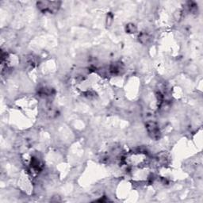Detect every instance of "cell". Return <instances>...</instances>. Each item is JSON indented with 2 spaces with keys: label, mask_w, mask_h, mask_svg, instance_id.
<instances>
[{
  "label": "cell",
  "mask_w": 203,
  "mask_h": 203,
  "mask_svg": "<svg viewBox=\"0 0 203 203\" xmlns=\"http://www.w3.org/2000/svg\"><path fill=\"white\" fill-rule=\"evenodd\" d=\"M146 129L148 133L151 136L152 138L157 139L160 136V131H159V126L157 124L154 122H148L146 125Z\"/></svg>",
  "instance_id": "cell-1"
},
{
  "label": "cell",
  "mask_w": 203,
  "mask_h": 203,
  "mask_svg": "<svg viewBox=\"0 0 203 203\" xmlns=\"http://www.w3.org/2000/svg\"><path fill=\"white\" fill-rule=\"evenodd\" d=\"M126 30L128 33H135L136 30H137V28H136L133 24H129L126 26Z\"/></svg>",
  "instance_id": "cell-2"
}]
</instances>
